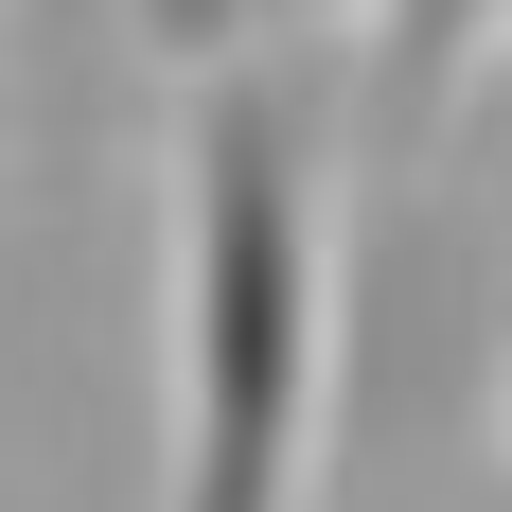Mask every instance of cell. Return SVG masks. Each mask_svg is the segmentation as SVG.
Here are the masks:
<instances>
[{
    "instance_id": "obj_1",
    "label": "cell",
    "mask_w": 512,
    "mask_h": 512,
    "mask_svg": "<svg viewBox=\"0 0 512 512\" xmlns=\"http://www.w3.org/2000/svg\"><path fill=\"white\" fill-rule=\"evenodd\" d=\"M336 442V177L283 71L212 53L177 106V460L159 512H318Z\"/></svg>"
},
{
    "instance_id": "obj_2",
    "label": "cell",
    "mask_w": 512,
    "mask_h": 512,
    "mask_svg": "<svg viewBox=\"0 0 512 512\" xmlns=\"http://www.w3.org/2000/svg\"><path fill=\"white\" fill-rule=\"evenodd\" d=\"M495 18H512V0H371V36H389V124H424V106H442V71H460Z\"/></svg>"
},
{
    "instance_id": "obj_3",
    "label": "cell",
    "mask_w": 512,
    "mask_h": 512,
    "mask_svg": "<svg viewBox=\"0 0 512 512\" xmlns=\"http://www.w3.org/2000/svg\"><path fill=\"white\" fill-rule=\"evenodd\" d=\"M106 18H159V36H212L230 0H106Z\"/></svg>"
}]
</instances>
